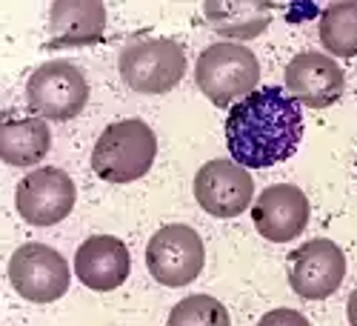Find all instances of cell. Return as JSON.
Returning a JSON list of instances; mask_svg holds the SVG:
<instances>
[{"label": "cell", "instance_id": "2e32d148", "mask_svg": "<svg viewBox=\"0 0 357 326\" xmlns=\"http://www.w3.org/2000/svg\"><path fill=\"white\" fill-rule=\"evenodd\" d=\"M203 17L218 35L231 40L260 38L272 23V3L257 0H209L203 3Z\"/></svg>", "mask_w": 357, "mask_h": 326}, {"label": "cell", "instance_id": "5b68a950", "mask_svg": "<svg viewBox=\"0 0 357 326\" xmlns=\"http://www.w3.org/2000/svg\"><path fill=\"white\" fill-rule=\"evenodd\" d=\"M206 263L203 238L186 223H169L160 226L146 246V266L149 275L158 283L177 289L197 281Z\"/></svg>", "mask_w": 357, "mask_h": 326}, {"label": "cell", "instance_id": "4fadbf2b", "mask_svg": "<svg viewBox=\"0 0 357 326\" xmlns=\"http://www.w3.org/2000/svg\"><path fill=\"white\" fill-rule=\"evenodd\" d=\"M132 272V258L121 238L114 235H95L86 238L75 252V275L83 286L95 292H112L126 283Z\"/></svg>", "mask_w": 357, "mask_h": 326}, {"label": "cell", "instance_id": "9a60e30c", "mask_svg": "<svg viewBox=\"0 0 357 326\" xmlns=\"http://www.w3.org/2000/svg\"><path fill=\"white\" fill-rule=\"evenodd\" d=\"M52 149V132L43 117H12L0 124V158L6 166H38Z\"/></svg>", "mask_w": 357, "mask_h": 326}, {"label": "cell", "instance_id": "8992f818", "mask_svg": "<svg viewBox=\"0 0 357 326\" xmlns=\"http://www.w3.org/2000/svg\"><path fill=\"white\" fill-rule=\"evenodd\" d=\"M26 103L43 121H72L89 103V83L75 64L49 61L29 77Z\"/></svg>", "mask_w": 357, "mask_h": 326}, {"label": "cell", "instance_id": "52a82bcc", "mask_svg": "<svg viewBox=\"0 0 357 326\" xmlns=\"http://www.w3.org/2000/svg\"><path fill=\"white\" fill-rule=\"evenodd\" d=\"M9 283L29 304H52L69 292L66 258L46 244H23L9 258Z\"/></svg>", "mask_w": 357, "mask_h": 326}, {"label": "cell", "instance_id": "7a4b0ae2", "mask_svg": "<svg viewBox=\"0 0 357 326\" xmlns=\"http://www.w3.org/2000/svg\"><path fill=\"white\" fill-rule=\"evenodd\" d=\"M158 158V138L152 126L140 117L109 124L95 149H92V169L106 184H132L152 169Z\"/></svg>", "mask_w": 357, "mask_h": 326}, {"label": "cell", "instance_id": "30bf717a", "mask_svg": "<svg viewBox=\"0 0 357 326\" xmlns=\"http://www.w3.org/2000/svg\"><path fill=\"white\" fill-rule=\"evenodd\" d=\"M346 258L335 241L314 238L289 255V283L306 301H323L340 289Z\"/></svg>", "mask_w": 357, "mask_h": 326}, {"label": "cell", "instance_id": "9c48e42d", "mask_svg": "<svg viewBox=\"0 0 357 326\" xmlns=\"http://www.w3.org/2000/svg\"><path fill=\"white\" fill-rule=\"evenodd\" d=\"M255 181L241 163L218 158L203 163L195 175V198L212 218H237L252 206Z\"/></svg>", "mask_w": 357, "mask_h": 326}, {"label": "cell", "instance_id": "ffe728a7", "mask_svg": "<svg viewBox=\"0 0 357 326\" xmlns=\"http://www.w3.org/2000/svg\"><path fill=\"white\" fill-rule=\"evenodd\" d=\"M346 315H349V323L357 326V289L349 295V304H346Z\"/></svg>", "mask_w": 357, "mask_h": 326}, {"label": "cell", "instance_id": "277c9868", "mask_svg": "<svg viewBox=\"0 0 357 326\" xmlns=\"http://www.w3.org/2000/svg\"><path fill=\"white\" fill-rule=\"evenodd\" d=\"M123 83L140 95H166L186 75V52L177 40L149 38L135 40L117 61Z\"/></svg>", "mask_w": 357, "mask_h": 326}, {"label": "cell", "instance_id": "3957f363", "mask_svg": "<svg viewBox=\"0 0 357 326\" xmlns=\"http://www.w3.org/2000/svg\"><path fill=\"white\" fill-rule=\"evenodd\" d=\"M197 89L215 106L226 109L252 95L260 80L257 54L241 43H212L206 46L195 66Z\"/></svg>", "mask_w": 357, "mask_h": 326}, {"label": "cell", "instance_id": "ba28073f", "mask_svg": "<svg viewBox=\"0 0 357 326\" xmlns=\"http://www.w3.org/2000/svg\"><path fill=\"white\" fill-rule=\"evenodd\" d=\"M75 181L69 172L57 166H43L23 175L15 192V206L26 223L32 226H54L75 209Z\"/></svg>", "mask_w": 357, "mask_h": 326}, {"label": "cell", "instance_id": "6da1fadb", "mask_svg": "<svg viewBox=\"0 0 357 326\" xmlns=\"http://www.w3.org/2000/svg\"><path fill=\"white\" fill-rule=\"evenodd\" d=\"M303 140V109L280 86H263L237 101L226 117V146L243 169L289 161Z\"/></svg>", "mask_w": 357, "mask_h": 326}, {"label": "cell", "instance_id": "d6986e66", "mask_svg": "<svg viewBox=\"0 0 357 326\" xmlns=\"http://www.w3.org/2000/svg\"><path fill=\"white\" fill-rule=\"evenodd\" d=\"M257 326H312V323L297 309H272L257 320Z\"/></svg>", "mask_w": 357, "mask_h": 326}, {"label": "cell", "instance_id": "5bb4252c", "mask_svg": "<svg viewBox=\"0 0 357 326\" xmlns=\"http://www.w3.org/2000/svg\"><path fill=\"white\" fill-rule=\"evenodd\" d=\"M106 6L100 0H57L49 12V46H89L103 38Z\"/></svg>", "mask_w": 357, "mask_h": 326}, {"label": "cell", "instance_id": "8fae6325", "mask_svg": "<svg viewBox=\"0 0 357 326\" xmlns=\"http://www.w3.org/2000/svg\"><path fill=\"white\" fill-rule=\"evenodd\" d=\"M286 89L289 95L309 109L335 106L346 92V77L335 57L320 52H301L286 66Z\"/></svg>", "mask_w": 357, "mask_h": 326}, {"label": "cell", "instance_id": "ac0fdd59", "mask_svg": "<svg viewBox=\"0 0 357 326\" xmlns=\"http://www.w3.org/2000/svg\"><path fill=\"white\" fill-rule=\"evenodd\" d=\"M166 326H231V318L212 295H189L172 306Z\"/></svg>", "mask_w": 357, "mask_h": 326}, {"label": "cell", "instance_id": "7c38bea8", "mask_svg": "<svg viewBox=\"0 0 357 326\" xmlns=\"http://www.w3.org/2000/svg\"><path fill=\"white\" fill-rule=\"evenodd\" d=\"M252 221L260 238L272 244H289L297 235H303L309 223V198L291 184H272L257 195Z\"/></svg>", "mask_w": 357, "mask_h": 326}, {"label": "cell", "instance_id": "e0dca14e", "mask_svg": "<svg viewBox=\"0 0 357 326\" xmlns=\"http://www.w3.org/2000/svg\"><path fill=\"white\" fill-rule=\"evenodd\" d=\"M320 43L323 49L340 57L357 54V0L326 6L320 15Z\"/></svg>", "mask_w": 357, "mask_h": 326}]
</instances>
